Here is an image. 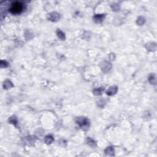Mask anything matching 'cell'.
<instances>
[{
	"instance_id": "cell-1",
	"label": "cell",
	"mask_w": 157,
	"mask_h": 157,
	"mask_svg": "<svg viewBox=\"0 0 157 157\" xmlns=\"http://www.w3.org/2000/svg\"><path fill=\"white\" fill-rule=\"evenodd\" d=\"M23 9V6L21 3H16L13 4L11 9V11L13 13H19L22 11Z\"/></svg>"
}]
</instances>
